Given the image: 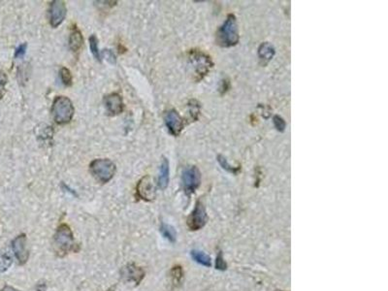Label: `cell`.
<instances>
[{
    "label": "cell",
    "instance_id": "6",
    "mask_svg": "<svg viewBox=\"0 0 388 291\" xmlns=\"http://www.w3.org/2000/svg\"><path fill=\"white\" fill-rule=\"evenodd\" d=\"M66 14L67 8L65 2L61 0H53L50 4L49 9V19L52 27L56 28L57 26H59L64 22Z\"/></svg>",
    "mask_w": 388,
    "mask_h": 291
},
{
    "label": "cell",
    "instance_id": "12",
    "mask_svg": "<svg viewBox=\"0 0 388 291\" xmlns=\"http://www.w3.org/2000/svg\"><path fill=\"white\" fill-rule=\"evenodd\" d=\"M104 104L111 116H117L124 111L123 97L119 93H111L104 97Z\"/></svg>",
    "mask_w": 388,
    "mask_h": 291
},
{
    "label": "cell",
    "instance_id": "3",
    "mask_svg": "<svg viewBox=\"0 0 388 291\" xmlns=\"http://www.w3.org/2000/svg\"><path fill=\"white\" fill-rule=\"evenodd\" d=\"M75 108L66 96H56L52 105V115L57 125L69 124L74 116Z\"/></svg>",
    "mask_w": 388,
    "mask_h": 291
},
{
    "label": "cell",
    "instance_id": "26",
    "mask_svg": "<svg viewBox=\"0 0 388 291\" xmlns=\"http://www.w3.org/2000/svg\"><path fill=\"white\" fill-rule=\"evenodd\" d=\"M226 267H227V265H226V263H225V261H224V259L222 257V253L220 252L217 255V257H216V269L223 271V270L226 269Z\"/></svg>",
    "mask_w": 388,
    "mask_h": 291
},
{
    "label": "cell",
    "instance_id": "7",
    "mask_svg": "<svg viewBox=\"0 0 388 291\" xmlns=\"http://www.w3.org/2000/svg\"><path fill=\"white\" fill-rule=\"evenodd\" d=\"M12 249L20 265H25L29 259V251L27 249V238L25 233L18 235L12 241Z\"/></svg>",
    "mask_w": 388,
    "mask_h": 291
},
{
    "label": "cell",
    "instance_id": "25",
    "mask_svg": "<svg viewBox=\"0 0 388 291\" xmlns=\"http://www.w3.org/2000/svg\"><path fill=\"white\" fill-rule=\"evenodd\" d=\"M26 49H27V44L24 43L22 45H20L16 51H15V57L16 58H23L26 53Z\"/></svg>",
    "mask_w": 388,
    "mask_h": 291
},
{
    "label": "cell",
    "instance_id": "22",
    "mask_svg": "<svg viewBox=\"0 0 388 291\" xmlns=\"http://www.w3.org/2000/svg\"><path fill=\"white\" fill-rule=\"evenodd\" d=\"M217 160H218L220 166L222 167L224 170H226L227 172H229V173L236 174V173H238L240 171V167H234L230 165L228 163L227 159L224 157H222V156H218L217 157Z\"/></svg>",
    "mask_w": 388,
    "mask_h": 291
},
{
    "label": "cell",
    "instance_id": "29",
    "mask_svg": "<svg viewBox=\"0 0 388 291\" xmlns=\"http://www.w3.org/2000/svg\"><path fill=\"white\" fill-rule=\"evenodd\" d=\"M0 291H18V290H16L15 288H13V287H10V286H5L2 290Z\"/></svg>",
    "mask_w": 388,
    "mask_h": 291
},
{
    "label": "cell",
    "instance_id": "27",
    "mask_svg": "<svg viewBox=\"0 0 388 291\" xmlns=\"http://www.w3.org/2000/svg\"><path fill=\"white\" fill-rule=\"evenodd\" d=\"M103 54L106 55V58H107V60H108L110 63L116 64V55L114 54V53H113L112 51H110V50H105V51L103 52Z\"/></svg>",
    "mask_w": 388,
    "mask_h": 291
},
{
    "label": "cell",
    "instance_id": "2",
    "mask_svg": "<svg viewBox=\"0 0 388 291\" xmlns=\"http://www.w3.org/2000/svg\"><path fill=\"white\" fill-rule=\"evenodd\" d=\"M238 42L239 31L236 17L230 14L216 32V44L223 48H229Z\"/></svg>",
    "mask_w": 388,
    "mask_h": 291
},
{
    "label": "cell",
    "instance_id": "1",
    "mask_svg": "<svg viewBox=\"0 0 388 291\" xmlns=\"http://www.w3.org/2000/svg\"><path fill=\"white\" fill-rule=\"evenodd\" d=\"M79 246L75 242V238L71 227L62 223L57 228L52 238V249L58 257L66 256L70 251L77 252Z\"/></svg>",
    "mask_w": 388,
    "mask_h": 291
},
{
    "label": "cell",
    "instance_id": "11",
    "mask_svg": "<svg viewBox=\"0 0 388 291\" xmlns=\"http://www.w3.org/2000/svg\"><path fill=\"white\" fill-rule=\"evenodd\" d=\"M164 122L169 132L174 136H179L183 128V121L176 110H170L165 113Z\"/></svg>",
    "mask_w": 388,
    "mask_h": 291
},
{
    "label": "cell",
    "instance_id": "8",
    "mask_svg": "<svg viewBox=\"0 0 388 291\" xmlns=\"http://www.w3.org/2000/svg\"><path fill=\"white\" fill-rule=\"evenodd\" d=\"M187 226L191 231L200 230L207 222V213L201 202H197L196 206L187 218Z\"/></svg>",
    "mask_w": 388,
    "mask_h": 291
},
{
    "label": "cell",
    "instance_id": "13",
    "mask_svg": "<svg viewBox=\"0 0 388 291\" xmlns=\"http://www.w3.org/2000/svg\"><path fill=\"white\" fill-rule=\"evenodd\" d=\"M190 60L195 66V70L199 74H204L206 71H208L209 66H210V60L209 57L205 56L201 53L197 52H191L190 53ZM211 67V66H210Z\"/></svg>",
    "mask_w": 388,
    "mask_h": 291
},
{
    "label": "cell",
    "instance_id": "28",
    "mask_svg": "<svg viewBox=\"0 0 388 291\" xmlns=\"http://www.w3.org/2000/svg\"><path fill=\"white\" fill-rule=\"evenodd\" d=\"M173 278L176 279V282H180L181 276H182V272L181 267H174L172 270Z\"/></svg>",
    "mask_w": 388,
    "mask_h": 291
},
{
    "label": "cell",
    "instance_id": "23",
    "mask_svg": "<svg viewBox=\"0 0 388 291\" xmlns=\"http://www.w3.org/2000/svg\"><path fill=\"white\" fill-rule=\"evenodd\" d=\"M7 83H8V76H7V74L4 71L0 70V100L5 95Z\"/></svg>",
    "mask_w": 388,
    "mask_h": 291
},
{
    "label": "cell",
    "instance_id": "14",
    "mask_svg": "<svg viewBox=\"0 0 388 291\" xmlns=\"http://www.w3.org/2000/svg\"><path fill=\"white\" fill-rule=\"evenodd\" d=\"M275 55V48L269 42L262 43L259 49V56L263 65H266L272 60Z\"/></svg>",
    "mask_w": 388,
    "mask_h": 291
},
{
    "label": "cell",
    "instance_id": "17",
    "mask_svg": "<svg viewBox=\"0 0 388 291\" xmlns=\"http://www.w3.org/2000/svg\"><path fill=\"white\" fill-rule=\"evenodd\" d=\"M191 256L192 258L199 264L206 266V267H211L212 265V261H211V257L206 254L203 251L200 250H192L191 251Z\"/></svg>",
    "mask_w": 388,
    "mask_h": 291
},
{
    "label": "cell",
    "instance_id": "20",
    "mask_svg": "<svg viewBox=\"0 0 388 291\" xmlns=\"http://www.w3.org/2000/svg\"><path fill=\"white\" fill-rule=\"evenodd\" d=\"M160 231H161L162 235H163L166 239H168L170 242L174 243V242L176 241L177 233H176L174 227H172L171 225L162 223V224H161V227H160Z\"/></svg>",
    "mask_w": 388,
    "mask_h": 291
},
{
    "label": "cell",
    "instance_id": "24",
    "mask_svg": "<svg viewBox=\"0 0 388 291\" xmlns=\"http://www.w3.org/2000/svg\"><path fill=\"white\" fill-rule=\"evenodd\" d=\"M273 121H274V125L277 128V130H279L280 132H284L285 131L286 125H285V122L284 121L283 118H281L280 116H275Z\"/></svg>",
    "mask_w": 388,
    "mask_h": 291
},
{
    "label": "cell",
    "instance_id": "18",
    "mask_svg": "<svg viewBox=\"0 0 388 291\" xmlns=\"http://www.w3.org/2000/svg\"><path fill=\"white\" fill-rule=\"evenodd\" d=\"M13 258L7 250H0V273L6 272L12 265Z\"/></svg>",
    "mask_w": 388,
    "mask_h": 291
},
{
    "label": "cell",
    "instance_id": "21",
    "mask_svg": "<svg viewBox=\"0 0 388 291\" xmlns=\"http://www.w3.org/2000/svg\"><path fill=\"white\" fill-rule=\"evenodd\" d=\"M59 76H60L61 82H62V83H63L64 85H66V86H71V85H72V83H73L72 81H73V79H72V74H71V72H70L69 69H67V68H65V67H62V68L60 69Z\"/></svg>",
    "mask_w": 388,
    "mask_h": 291
},
{
    "label": "cell",
    "instance_id": "16",
    "mask_svg": "<svg viewBox=\"0 0 388 291\" xmlns=\"http://www.w3.org/2000/svg\"><path fill=\"white\" fill-rule=\"evenodd\" d=\"M84 43V38L82 32L75 26L69 36V48L73 52H78Z\"/></svg>",
    "mask_w": 388,
    "mask_h": 291
},
{
    "label": "cell",
    "instance_id": "10",
    "mask_svg": "<svg viewBox=\"0 0 388 291\" xmlns=\"http://www.w3.org/2000/svg\"><path fill=\"white\" fill-rule=\"evenodd\" d=\"M145 271L142 267L137 266L135 263H129L122 268L121 276L126 282H133L135 286H139L145 278Z\"/></svg>",
    "mask_w": 388,
    "mask_h": 291
},
{
    "label": "cell",
    "instance_id": "5",
    "mask_svg": "<svg viewBox=\"0 0 388 291\" xmlns=\"http://www.w3.org/2000/svg\"><path fill=\"white\" fill-rule=\"evenodd\" d=\"M182 187L186 194L193 193L201 184V173L196 166L185 167L181 174Z\"/></svg>",
    "mask_w": 388,
    "mask_h": 291
},
{
    "label": "cell",
    "instance_id": "19",
    "mask_svg": "<svg viewBox=\"0 0 388 291\" xmlns=\"http://www.w3.org/2000/svg\"><path fill=\"white\" fill-rule=\"evenodd\" d=\"M88 41H89L90 51H91L94 58L96 60H98V61H101V53H100V51H99V48H98V39H97V37L95 35H91L89 37Z\"/></svg>",
    "mask_w": 388,
    "mask_h": 291
},
{
    "label": "cell",
    "instance_id": "9",
    "mask_svg": "<svg viewBox=\"0 0 388 291\" xmlns=\"http://www.w3.org/2000/svg\"><path fill=\"white\" fill-rule=\"evenodd\" d=\"M137 196L144 201H153L155 198V186L152 183L150 176L143 177L136 186Z\"/></svg>",
    "mask_w": 388,
    "mask_h": 291
},
{
    "label": "cell",
    "instance_id": "30",
    "mask_svg": "<svg viewBox=\"0 0 388 291\" xmlns=\"http://www.w3.org/2000/svg\"><path fill=\"white\" fill-rule=\"evenodd\" d=\"M106 291H117V286H114V287H111L109 290H107Z\"/></svg>",
    "mask_w": 388,
    "mask_h": 291
},
{
    "label": "cell",
    "instance_id": "4",
    "mask_svg": "<svg viewBox=\"0 0 388 291\" xmlns=\"http://www.w3.org/2000/svg\"><path fill=\"white\" fill-rule=\"evenodd\" d=\"M91 175L100 183H109L116 174V164L108 159H94L89 164Z\"/></svg>",
    "mask_w": 388,
    "mask_h": 291
},
{
    "label": "cell",
    "instance_id": "15",
    "mask_svg": "<svg viewBox=\"0 0 388 291\" xmlns=\"http://www.w3.org/2000/svg\"><path fill=\"white\" fill-rule=\"evenodd\" d=\"M169 161L166 159H163L162 163L159 169V177H158V187L160 189H165L169 184Z\"/></svg>",
    "mask_w": 388,
    "mask_h": 291
}]
</instances>
